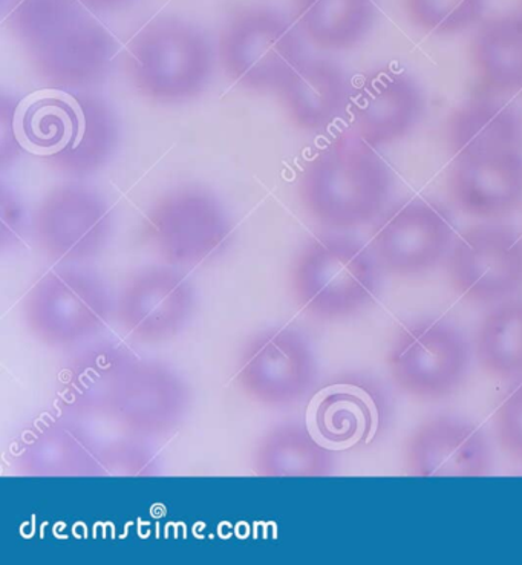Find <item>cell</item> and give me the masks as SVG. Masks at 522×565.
<instances>
[{"label":"cell","instance_id":"cb8c5ba5","mask_svg":"<svg viewBox=\"0 0 522 565\" xmlns=\"http://www.w3.org/2000/svg\"><path fill=\"white\" fill-rule=\"evenodd\" d=\"M497 433L501 448L522 463V383L502 401L497 413Z\"/></svg>","mask_w":522,"mask_h":565},{"label":"cell","instance_id":"9a60e30c","mask_svg":"<svg viewBox=\"0 0 522 565\" xmlns=\"http://www.w3.org/2000/svg\"><path fill=\"white\" fill-rule=\"evenodd\" d=\"M75 105V120L68 141L45 161L62 175L83 180L105 169L121 145V120L106 98L90 90L68 93Z\"/></svg>","mask_w":522,"mask_h":565},{"label":"cell","instance_id":"5bb4252c","mask_svg":"<svg viewBox=\"0 0 522 565\" xmlns=\"http://www.w3.org/2000/svg\"><path fill=\"white\" fill-rule=\"evenodd\" d=\"M450 195L461 212L502 220L522 205V149L455 161Z\"/></svg>","mask_w":522,"mask_h":565},{"label":"cell","instance_id":"603a6c76","mask_svg":"<svg viewBox=\"0 0 522 565\" xmlns=\"http://www.w3.org/2000/svg\"><path fill=\"white\" fill-rule=\"evenodd\" d=\"M488 0H405L415 25L434 34H457L477 25Z\"/></svg>","mask_w":522,"mask_h":565},{"label":"cell","instance_id":"7402d4cb","mask_svg":"<svg viewBox=\"0 0 522 565\" xmlns=\"http://www.w3.org/2000/svg\"><path fill=\"white\" fill-rule=\"evenodd\" d=\"M43 97L23 113L21 129L28 145L51 153L68 141L75 120V105L71 94Z\"/></svg>","mask_w":522,"mask_h":565},{"label":"cell","instance_id":"ba28073f","mask_svg":"<svg viewBox=\"0 0 522 565\" xmlns=\"http://www.w3.org/2000/svg\"><path fill=\"white\" fill-rule=\"evenodd\" d=\"M455 241L452 213L426 198L395 205L380 220L373 248L383 270L417 276L434 270L448 258Z\"/></svg>","mask_w":522,"mask_h":565},{"label":"cell","instance_id":"e0dca14e","mask_svg":"<svg viewBox=\"0 0 522 565\" xmlns=\"http://www.w3.org/2000/svg\"><path fill=\"white\" fill-rule=\"evenodd\" d=\"M375 401L353 385H334L320 391L307 411L311 440L328 450L350 448L373 436Z\"/></svg>","mask_w":522,"mask_h":565},{"label":"cell","instance_id":"ffe728a7","mask_svg":"<svg viewBox=\"0 0 522 565\" xmlns=\"http://www.w3.org/2000/svg\"><path fill=\"white\" fill-rule=\"evenodd\" d=\"M475 355L481 369L502 379H522V299H510L490 310L475 335Z\"/></svg>","mask_w":522,"mask_h":565},{"label":"cell","instance_id":"30bf717a","mask_svg":"<svg viewBox=\"0 0 522 565\" xmlns=\"http://www.w3.org/2000/svg\"><path fill=\"white\" fill-rule=\"evenodd\" d=\"M35 238L51 255L83 259L108 239L113 213L108 201L81 183H65L47 192L33 213Z\"/></svg>","mask_w":522,"mask_h":565},{"label":"cell","instance_id":"52a82bcc","mask_svg":"<svg viewBox=\"0 0 522 565\" xmlns=\"http://www.w3.org/2000/svg\"><path fill=\"white\" fill-rule=\"evenodd\" d=\"M117 41L88 11L51 31L25 50L35 77L57 93H83L105 82L117 57Z\"/></svg>","mask_w":522,"mask_h":565},{"label":"cell","instance_id":"2e32d148","mask_svg":"<svg viewBox=\"0 0 522 565\" xmlns=\"http://www.w3.org/2000/svg\"><path fill=\"white\" fill-rule=\"evenodd\" d=\"M448 137L455 161L522 149V116L497 98H473L450 117Z\"/></svg>","mask_w":522,"mask_h":565},{"label":"cell","instance_id":"8fae6325","mask_svg":"<svg viewBox=\"0 0 522 565\" xmlns=\"http://www.w3.org/2000/svg\"><path fill=\"white\" fill-rule=\"evenodd\" d=\"M425 110V90L413 77L379 70L353 89L348 106L351 134L374 149L393 145L417 128Z\"/></svg>","mask_w":522,"mask_h":565},{"label":"cell","instance_id":"d6986e66","mask_svg":"<svg viewBox=\"0 0 522 565\" xmlns=\"http://www.w3.org/2000/svg\"><path fill=\"white\" fill-rule=\"evenodd\" d=\"M473 68L486 89L513 93L522 88V19L498 15L478 28L470 45Z\"/></svg>","mask_w":522,"mask_h":565},{"label":"cell","instance_id":"7a4b0ae2","mask_svg":"<svg viewBox=\"0 0 522 565\" xmlns=\"http://www.w3.org/2000/svg\"><path fill=\"white\" fill-rule=\"evenodd\" d=\"M216 53L207 35L177 18L142 26L126 51L125 68L140 96L161 105H181L204 93Z\"/></svg>","mask_w":522,"mask_h":565},{"label":"cell","instance_id":"9c48e42d","mask_svg":"<svg viewBox=\"0 0 522 565\" xmlns=\"http://www.w3.org/2000/svg\"><path fill=\"white\" fill-rule=\"evenodd\" d=\"M455 290L478 303L501 302L522 290V238L505 224L469 227L448 256Z\"/></svg>","mask_w":522,"mask_h":565},{"label":"cell","instance_id":"6da1fadb","mask_svg":"<svg viewBox=\"0 0 522 565\" xmlns=\"http://www.w3.org/2000/svg\"><path fill=\"white\" fill-rule=\"evenodd\" d=\"M393 175L374 148L353 134L335 138L300 171L298 191L307 211L332 228H355L377 218Z\"/></svg>","mask_w":522,"mask_h":565},{"label":"cell","instance_id":"277c9868","mask_svg":"<svg viewBox=\"0 0 522 565\" xmlns=\"http://www.w3.org/2000/svg\"><path fill=\"white\" fill-rule=\"evenodd\" d=\"M382 264L373 248L345 235L319 236L300 253L295 286L312 310L348 316L362 310L382 288Z\"/></svg>","mask_w":522,"mask_h":565},{"label":"cell","instance_id":"44dd1931","mask_svg":"<svg viewBox=\"0 0 522 565\" xmlns=\"http://www.w3.org/2000/svg\"><path fill=\"white\" fill-rule=\"evenodd\" d=\"M83 13L86 8L78 0H10L6 23L15 41L26 50Z\"/></svg>","mask_w":522,"mask_h":565},{"label":"cell","instance_id":"7c38bea8","mask_svg":"<svg viewBox=\"0 0 522 565\" xmlns=\"http://www.w3.org/2000/svg\"><path fill=\"white\" fill-rule=\"evenodd\" d=\"M406 463L414 477H482L492 468V449L473 423L440 417L411 436Z\"/></svg>","mask_w":522,"mask_h":565},{"label":"cell","instance_id":"3957f363","mask_svg":"<svg viewBox=\"0 0 522 565\" xmlns=\"http://www.w3.org/2000/svg\"><path fill=\"white\" fill-rule=\"evenodd\" d=\"M292 19L270 7H245L217 35L221 68L241 88L276 93L303 57L306 45Z\"/></svg>","mask_w":522,"mask_h":565},{"label":"cell","instance_id":"4316f807","mask_svg":"<svg viewBox=\"0 0 522 565\" xmlns=\"http://www.w3.org/2000/svg\"><path fill=\"white\" fill-rule=\"evenodd\" d=\"M515 13L518 15H520V18L522 19V0H521V3H520V7H518V10L515 11Z\"/></svg>","mask_w":522,"mask_h":565},{"label":"cell","instance_id":"8992f818","mask_svg":"<svg viewBox=\"0 0 522 565\" xmlns=\"http://www.w3.org/2000/svg\"><path fill=\"white\" fill-rule=\"evenodd\" d=\"M227 209L215 192L180 185L150 205L145 220L148 239L173 263H198L215 255L231 236Z\"/></svg>","mask_w":522,"mask_h":565},{"label":"cell","instance_id":"5b68a950","mask_svg":"<svg viewBox=\"0 0 522 565\" xmlns=\"http://www.w3.org/2000/svg\"><path fill=\"white\" fill-rule=\"evenodd\" d=\"M472 359L466 335L445 320L409 323L395 339L387 366L395 385L418 398H441L465 381Z\"/></svg>","mask_w":522,"mask_h":565},{"label":"cell","instance_id":"d4e9b609","mask_svg":"<svg viewBox=\"0 0 522 565\" xmlns=\"http://www.w3.org/2000/svg\"><path fill=\"white\" fill-rule=\"evenodd\" d=\"M19 100L10 94L0 96V166L7 171L22 157L23 146L19 138Z\"/></svg>","mask_w":522,"mask_h":565},{"label":"cell","instance_id":"4fadbf2b","mask_svg":"<svg viewBox=\"0 0 522 565\" xmlns=\"http://www.w3.org/2000/svg\"><path fill=\"white\" fill-rule=\"evenodd\" d=\"M275 94L296 128L322 132L345 116L353 88L338 62L306 55Z\"/></svg>","mask_w":522,"mask_h":565},{"label":"cell","instance_id":"484cf974","mask_svg":"<svg viewBox=\"0 0 522 565\" xmlns=\"http://www.w3.org/2000/svg\"><path fill=\"white\" fill-rule=\"evenodd\" d=\"M86 10L98 11V13H106V11H116L120 8L128 6L132 0H78Z\"/></svg>","mask_w":522,"mask_h":565},{"label":"cell","instance_id":"ac0fdd59","mask_svg":"<svg viewBox=\"0 0 522 565\" xmlns=\"http://www.w3.org/2000/svg\"><path fill=\"white\" fill-rule=\"evenodd\" d=\"M292 21L308 43L320 51L358 46L375 21L374 0H295Z\"/></svg>","mask_w":522,"mask_h":565}]
</instances>
